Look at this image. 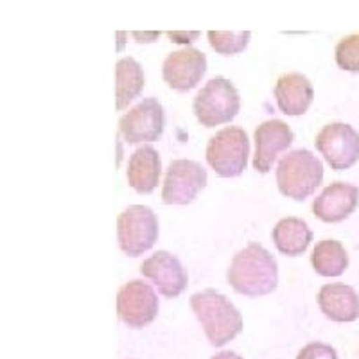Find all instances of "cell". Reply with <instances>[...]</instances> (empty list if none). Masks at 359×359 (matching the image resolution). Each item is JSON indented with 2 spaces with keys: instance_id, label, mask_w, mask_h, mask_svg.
I'll return each instance as SVG.
<instances>
[{
  "instance_id": "8992f818",
  "label": "cell",
  "mask_w": 359,
  "mask_h": 359,
  "mask_svg": "<svg viewBox=\"0 0 359 359\" xmlns=\"http://www.w3.org/2000/svg\"><path fill=\"white\" fill-rule=\"evenodd\" d=\"M118 246L128 257H139L158 239V219L149 207L131 205L117 217Z\"/></svg>"
},
{
  "instance_id": "44dd1931",
  "label": "cell",
  "mask_w": 359,
  "mask_h": 359,
  "mask_svg": "<svg viewBox=\"0 0 359 359\" xmlns=\"http://www.w3.org/2000/svg\"><path fill=\"white\" fill-rule=\"evenodd\" d=\"M250 31H241V33H230V31H208V43L219 54H239L248 47Z\"/></svg>"
},
{
  "instance_id": "e0dca14e",
  "label": "cell",
  "mask_w": 359,
  "mask_h": 359,
  "mask_svg": "<svg viewBox=\"0 0 359 359\" xmlns=\"http://www.w3.org/2000/svg\"><path fill=\"white\" fill-rule=\"evenodd\" d=\"M162 175V160L151 146L139 147L128 162V185L139 194H151L158 187Z\"/></svg>"
},
{
  "instance_id": "cb8c5ba5",
  "label": "cell",
  "mask_w": 359,
  "mask_h": 359,
  "mask_svg": "<svg viewBox=\"0 0 359 359\" xmlns=\"http://www.w3.org/2000/svg\"><path fill=\"white\" fill-rule=\"evenodd\" d=\"M210 359H243V358L232 351H224V352H217V354L212 355Z\"/></svg>"
},
{
  "instance_id": "ba28073f",
  "label": "cell",
  "mask_w": 359,
  "mask_h": 359,
  "mask_svg": "<svg viewBox=\"0 0 359 359\" xmlns=\"http://www.w3.org/2000/svg\"><path fill=\"white\" fill-rule=\"evenodd\" d=\"M207 171L194 160H172L163 178L162 201L165 205H189L207 187Z\"/></svg>"
},
{
  "instance_id": "7c38bea8",
  "label": "cell",
  "mask_w": 359,
  "mask_h": 359,
  "mask_svg": "<svg viewBox=\"0 0 359 359\" xmlns=\"http://www.w3.org/2000/svg\"><path fill=\"white\" fill-rule=\"evenodd\" d=\"M140 273L158 287L165 298H176L184 293L189 284L187 273L178 257L160 250L140 264Z\"/></svg>"
},
{
  "instance_id": "ffe728a7",
  "label": "cell",
  "mask_w": 359,
  "mask_h": 359,
  "mask_svg": "<svg viewBox=\"0 0 359 359\" xmlns=\"http://www.w3.org/2000/svg\"><path fill=\"white\" fill-rule=\"evenodd\" d=\"M311 264L322 277H339L348 268V253L336 239H323L314 246Z\"/></svg>"
},
{
  "instance_id": "9a60e30c",
  "label": "cell",
  "mask_w": 359,
  "mask_h": 359,
  "mask_svg": "<svg viewBox=\"0 0 359 359\" xmlns=\"http://www.w3.org/2000/svg\"><path fill=\"white\" fill-rule=\"evenodd\" d=\"M275 99L282 114L298 117L309 110L314 99V88L304 74H284L275 85Z\"/></svg>"
},
{
  "instance_id": "277c9868",
  "label": "cell",
  "mask_w": 359,
  "mask_h": 359,
  "mask_svg": "<svg viewBox=\"0 0 359 359\" xmlns=\"http://www.w3.org/2000/svg\"><path fill=\"white\" fill-rule=\"evenodd\" d=\"M192 110L200 124L216 128L237 117L241 110V97L232 81L217 76L198 92L192 102Z\"/></svg>"
},
{
  "instance_id": "7a4b0ae2",
  "label": "cell",
  "mask_w": 359,
  "mask_h": 359,
  "mask_svg": "<svg viewBox=\"0 0 359 359\" xmlns=\"http://www.w3.org/2000/svg\"><path fill=\"white\" fill-rule=\"evenodd\" d=\"M191 309L203 325L210 345L223 347L243 331V316L224 294L205 290L191 297Z\"/></svg>"
},
{
  "instance_id": "30bf717a",
  "label": "cell",
  "mask_w": 359,
  "mask_h": 359,
  "mask_svg": "<svg viewBox=\"0 0 359 359\" xmlns=\"http://www.w3.org/2000/svg\"><path fill=\"white\" fill-rule=\"evenodd\" d=\"M158 297L147 282L130 280L117 293V314L131 329L147 327L158 314Z\"/></svg>"
},
{
  "instance_id": "3957f363",
  "label": "cell",
  "mask_w": 359,
  "mask_h": 359,
  "mask_svg": "<svg viewBox=\"0 0 359 359\" xmlns=\"http://www.w3.org/2000/svg\"><path fill=\"white\" fill-rule=\"evenodd\" d=\"M323 165L309 149H294L277 165L278 191L291 200L302 201L322 185Z\"/></svg>"
},
{
  "instance_id": "9c48e42d",
  "label": "cell",
  "mask_w": 359,
  "mask_h": 359,
  "mask_svg": "<svg viewBox=\"0 0 359 359\" xmlns=\"http://www.w3.org/2000/svg\"><path fill=\"white\" fill-rule=\"evenodd\" d=\"M165 126V114L158 99L147 97L118 121V133L128 144L156 142Z\"/></svg>"
},
{
  "instance_id": "52a82bcc",
  "label": "cell",
  "mask_w": 359,
  "mask_h": 359,
  "mask_svg": "<svg viewBox=\"0 0 359 359\" xmlns=\"http://www.w3.org/2000/svg\"><path fill=\"white\" fill-rule=\"evenodd\" d=\"M314 146L334 171L352 168L359 160V133L351 124H327L316 135Z\"/></svg>"
},
{
  "instance_id": "8fae6325",
  "label": "cell",
  "mask_w": 359,
  "mask_h": 359,
  "mask_svg": "<svg viewBox=\"0 0 359 359\" xmlns=\"http://www.w3.org/2000/svg\"><path fill=\"white\" fill-rule=\"evenodd\" d=\"M205 72H207V56L194 47L175 50L163 60V81L176 92H187L198 86Z\"/></svg>"
},
{
  "instance_id": "5b68a950",
  "label": "cell",
  "mask_w": 359,
  "mask_h": 359,
  "mask_svg": "<svg viewBox=\"0 0 359 359\" xmlns=\"http://www.w3.org/2000/svg\"><path fill=\"white\" fill-rule=\"evenodd\" d=\"M207 162L221 178H237L246 169L250 155L248 135L243 128L229 126L217 131L207 144Z\"/></svg>"
},
{
  "instance_id": "ac0fdd59",
  "label": "cell",
  "mask_w": 359,
  "mask_h": 359,
  "mask_svg": "<svg viewBox=\"0 0 359 359\" xmlns=\"http://www.w3.org/2000/svg\"><path fill=\"white\" fill-rule=\"evenodd\" d=\"M271 236H273V243L278 252L290 257H297L306 252L313 241V232L306 221L294 216L278 221Z\"/></svg>"
},
{
  "instance_id": "7402d4cb",
  "label": "cell",
  "mask_w": 359,
  "mask_h": 359,
  "mask_svg": "<svg viewBox=\"0 0 359 359\" xmlns=\"http://www.w3.org/2000/svg\"><path fill=\"white\" fill-rule=\"evenodd\" d=\"M336 63L341 70L359 72V34H351L336 45Z\"/></svg>"
},
{
  "instance_id": "d6986e66",
  "label": "cell",
  "mask_w": 359,
  "mask_h": 359,
  "mask_svg": "<svg viewBox=\"0 0 359 359\" xmlns=\"http://www.w3.org/2000/svg\"><path fill=\"white\" fill-rule=\"evenodd\" d=\"M146 85V76L140 63L133 57H123L115 65V99H117V110L124 108L139 97Z\"/></svg>"
},
{
  "instance_id": "2e32d148",
  "label": "cell",
  "mask_w": 359,
  "mask_h": 359,
  "mask_svg": "<svg viewBox=\"0 0 359 359\" xmlns=\"http://www.w3.org/2000/svg\"><path fill=\"white\" fill-rule=\"evenodd\" d=\"M318 306L327 318L338 323H351L359 318V297L355 290L343 282L322 286Z\"/></svg>"
},
{
  "instance_id": "6da1fadb",
  "label": "cell",
  "mask_w": 359,
  "mask_h": 359,
  "mask_svg": "<svg viewBox=\"0 0 359 359\" xmlns=\"http://www.w3.org/2000/svg\"><path fill=\"white\" fill-rule=\"evenodd\" d=\"M226 280L237 293L257 298L275 291L278 284V266L275 257L259 243H250L233 255L226 271Z\"/></svg>"
},
{
  "instance_id": "603a6c76",
  "label": "cell",
  "mask_w": 359,
  "mask_h": 359,
  "mask_svg": "<svg viewBox=\"0 0 359 359\" xmlns=\"http://www.w3.org/2000/svg\"><path fill=\"white\" fill-rule=\"evenodd\" d=\"M297 359H338L334 348L322 341L307 343L302 351L298 352Z\"/></svg>"
},
{
  "instance_id": "5bb4252c",
  "label": "cell",
  "mask_w": 359,
  "mask_h": 359,
  "mask_svg": "<svg viewBox=\"0 0 359 359\" xmlns=\"http://www.w3.org/2000/svg\"><path fill=\"white\" fill-rule=\"evenodd\" d=\"M359 201V189L345 182L327 185L313 203V214L323 223H339L347 219Z\"/></svg>"
},
{
  "instance_id": "4fadbf2b",
  "label": "cell",
  "mask_w": 359,
  "mask_h": 359,
  "mask_svg": "<svg viewBox=\"0 0 359 359\" xmlns=\"http://www.w3.org/2000/svg\"><path fill=\"white\" fill-rule=\"evenodd\" d=\"M294 133L286 123L271 118L259 124L255 130V155H253V168L255 171L266 175L271 171V165L282 151L293 144Z\"/></svg>"
}]
</instances>
